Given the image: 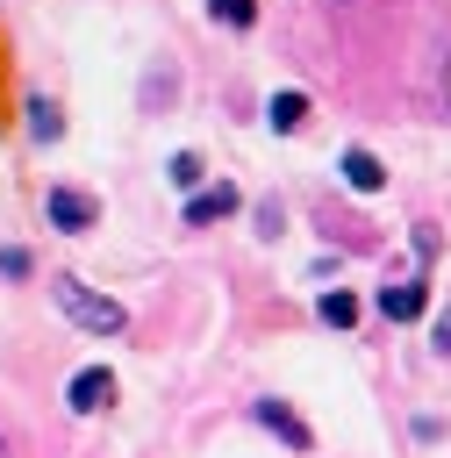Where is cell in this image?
<instances>
[{
	"instance_id": "obj_14",
	"label": "cell",
	"mask_w": 451,
	"mask_h": 458,
	"mask_svg": "<svg viewBox=\"0 0 451 458\" xmlns=\"http://www.w3.org/2000/svg\"><path fill=\"white\" fill-rule=\"evenodd\" d=\"M0 272H7V279H21V272H29V250H14V243H7V250H0Z\"/></svg>"
},
{
	"instance_id": "obj_5",
	"label": "cell",
	"mask_w": 451,
	"mask_h": 458,
	"mask_svg": "<svg viewBox=\"0 0 451 458\" xmlns=\"http://www.w3.org/2000/svg\"><path fill=\"white\" fill-rule=\"evenodd\" d=\"M422 308H430V286H422V279H394V286H379V315H387V322H415Z\"/></svg>"
},
{
	"instance_id": "obj_6",
	"label": "cell",
	"mask_w": 451,
	"mask_h": 458,
	"mask_svg": "<svg viewBox=\"0 0 451 458\" xmlns=\"http://www.w3.org/2000/svg\"><path fill=\"white\" fill-rule=\"evenodd\" d=\"M222 215H236V186H200V193L186 200V222H193V229H208V222H222Z\"/></svg>"
},
{
	"instance_id": "obj_13",
	"label": "cell",
	"mask_w": 451,
	"mask_h": 458,
	"mask_svg": "<svg viewBox=\"0 0 451 458\" xmlns=\"http://www.w3.org/2000/svg\"><path fill=\"white\" fill-rule=\"evenodd\" d=\"M279 222H286V215H279V200H265V208H258V236H279Z\"/></svg>"
},
{
	"instance_id": "obj_11",
	"label": "cell",
	"mask_w": 451,
	"mask_h": 458,
	"mask_svg": "<svg viewBox=\"0 0 451 458\" xmlns=\"http://www.w3.org/2000/svg\"><path fill=\"white\" fill-rule=\"evenodd\" d=\"M208 14H215L222 29H251V21H258V0H208Z\"/></svg>"
},
{
	"instance_id": "obj_12",
	"label": "cell",
	"mask_w": 451,
	"mask_h": 458,
	"mask_svg": "<svg viewBox=\"0 0 451 458\" xmlns=\"http://www.w3.org/2000/svg\"><path fill=\"white\" fill-rule=\"evenodd\" d=\"M165 179H172L179 193H193V186H200V157H193V150H179V157L165 165Z\"/></svg>"
},
{
	"instance_id": "obj_15",
	"label": "cell",
	"mask_w": 451,
	"mask_h": 458,
	"mask_svg": "<svg viewBox=\"0 0 451 458\" xmlns=\"http://www.w3.org/2000/svg\"><path fill=\"white\" fill-rule=\"evenodd\" d=\"M437 351H444V358H451V315H444V322H437Z\"/></svg>"
},
{
	"instance_id": "obj_16",
	"label": "cell",
	"mask_w": 451,
	"mask_h": 458,
	"mask_svg": "<svg viewBox=\"0 0 451 458\" xmlns=\"http://www.w3.org/2000/svg\"><path fill=\"white\" fill-rule=\"evenodd\" d=\"M444 107H451V57H444Z\"/></svg>"
},
{
	"instance_id": "obj_1",
	"label": "cell",
	"mask_w": 451,
	"mask_h": 458,
	"mask_svg": "<svg viewBox=\"0 0 451 458\" xmlns=\"http://www.w3.org/2000/svg\"><path fill=\"white\" fill-rule=\"evenodd\" d=\"M50 301H57V315H64L72 329H86V336H122V329H129L122 301H107L100 286H86V279H72V272L50 279Z\"/></svg>"
},
{
	"instance_id": "obj_8",
	"label": "cell",
	"mask_w": 451,
	"mask_h": 458,
	"mask_svg": "<svg viewBox=\"0 0 451 458\" xmlns=\"http://www.w3.org/2000/svg\"><path fill=\"white\" fill-rule=\"evenodd\" d=\"M265 122H272L279 136H294V129L308 122V93H294V86H286V93H272V107H265Z\"/></svg>"
},
{
	"instance_id": "obj_4",
	"label": "cell",
	"mask_w": 451,
	"mask_h": 458,
	"mask_svg": "<svg viewBox=\"0 0 451 458\" xmlns=\"http://www.w3.org/2000/svg\"><path fill=\"white\" fill-rule=\"evenodd\" d=\"M251 415H258V422H265L279 444H294V451H308V444H315V429H308V422H301L286 401H251Z\"/></svg>"
},
{
	"instance_id": "obj_10",
	"label": "cell",
	"mask_w": 451,
	"mask_h": 458,
	"mask_svg": "<svg viewBox=\"0 0 451 458\" xmlns=\"http://www.w3.org/2000/svg\"><path fill=\"white\" fill-rule=\"evenodd\" d=\"M57 129H64L57 100H50V93H36V100H29V136H36V143H57Z\"/></svg>"
},
{
	"instance_id": "obj_2",
	"label": "cell",
	"mask_w": 451,
	"mask_h": 458,
	"mask_svg": "<svg viewBox=\"0 0 451 458\" xmlns=\"http://www.w3.org/2000/svg\"><path fill=\"white\" fill-rule=\"evenodd\" d=\"M50 222H57L64 236H79V229L100 222V200H93L86 186H57V193H50Z\"/></svg>"
},
{
	"instance_id": "obj_3",
	"label": "cell",
	"mask_w": 451,
	"mask_h": 458,
	"mask_svg": "<svg viewBox=\"0 0 451 458\" xmlns=\"http://www.w3.org/2000/svg\"><path fill=\"white\" fill-rule=\"evenodd\" d=\"M64 401H72L79 415H100V408L115 401V372H107V365H79L72 386H64Z\"/></svg>"
},
{
	"instance_id": "obj_17",
	"label": "cell",
	"mask_w": 451,
	"mask_h": 458,
	"mask_svg": "<svg viewBox=\"0 0 451 458\" xmlns=\"http://www.w3.org/2000/svg\"><path fill=\"white\" fill-rule=\"evenodd\" d=\"M0 458H14V451H7V444H0Z\"/></svg>"
},
{
	"instance_id": "obj_7",
	"label": "cell",
	"mask_w": 451,
	"mask_h": 458,
	"mask_svg": "<svg viewBox=\"0 0 451 458\" xmlns=\"http://www.w3.org/2000/svg\"><path fill=\"white\" fill-rule=\"evenodd\" d=\"M336 172H344L358 193H379V186H387V165H379L372 150H344V165H336Z\"/></svg>"
},
{
	"instance_id": "obj_9",
	"label": "cell",
	"mask_w": 451,
	"mask_h": 458,
	"mask_svg": "<svg viewBox=\"0 0 451 458\" xmlns=\"http://www.w3.org/2000/svg\"><path fill=\"white\" fill-rule=\"evenodd\" d=\"M315 315H322L329 329H358V293H344V286H329V293L315 301Z\"/></svg>"
}]
</instances>
